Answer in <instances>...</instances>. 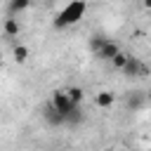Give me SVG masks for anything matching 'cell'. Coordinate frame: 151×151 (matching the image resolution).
Wrapping results in <instances>:
<instances>
[{
	"label": "cell",
	"mask_w": 151,
	"mask_h": 151,
	"mask_svg": "<svg viewBox=\"0 0 151 151\" xmlns=\"http://www.w3.org/2000/svg\"><path fill=\"white\" fill-rule=\"evenodd\" d=\"M85 9H87V2L85 0H71L57 17H54V28H66L71 24H78L83 17H85Z\"/></svg>",
	"instance_id": "obj_1"
},
{
	"label": "cell",
	"mask_w": 151,
	"mask_h": 151,
	"mask_svg": "<svg viewBox=\"0 0 151 151\" xmlns=\"http://www.w3.org/2000/svg\"><path fill=\"white\" fill-rule=\"evenodd\" d=\"M50 106H52V109L64 118V116H66L73 106H78V104H73V101L68 99L66 90H54V92H52V97H50Z\"/></svg>",
	"instance_id": "obj_2"
},
{
	"label": "cell",
	"mask_w": 151,
	"mask_h": 151,
	"mask_svg": "<svg viewBox=\"0 0 151 151\" xmlns=\"http://www.w3.org/2000/svg\"><path fill=\"white\" fill-rule=\"evenodd\" d=\"M120 52V47H118V42H113V40H104V45L99 47V52H97V57L101 59V61H111V57H116Z\"/></svg>",
	"instance_id": "obj_3"
},
{
	"label": "cell",
	"mask_w": 151,
	"mask_h": 151,
	"mask_svg": "<svg viewBox=\"0 0 151 151\" xmlns=\"http://www.w3.org/2000/svg\"><path fill=\"white\" fill-rule=\"evenodd\" d=\"M42 118H45V123H47V125H52V127H61V125H64V118H61V116L50 106V101H47V104H45V109H42Z\"/></svg>",
	"instance_id": "obj_4"
},
{
	"label": "cell",
	"mask_w": 151,
	"mask_h": 151,
	"mask_svg": "<svg viewBox=\"0 0 151 151\" xmlns=\"http://www.w3.org/2000/svg\"><path fill=\"white\" fill-rule=\"evenodd\" d=\"M94 104H97L99 109H111V106L116 104V94L109 92V90H101V92L94 94Z\"/></svg>",
	"instance_id": "obj_5"
},
{
	"label": "cell",
	"mask_w": 151,
	"mask_h": 151,
	"mask_svg": "<svg viewBox=\"0 0 151 151\" xmlns=\"http://www.w3.org/2000/svg\"><path fill=\"white\" fill-rule=\"evenodd\" d=\"M139 68H142V61L137 59V57H127V61H125V66L120 68L125 76H130V78H134V76H139Z\"/></svg>",
	"instance_id": "obj_6"
},
{
	"label": "cell",
	"mask_w": 151,
	"mask_h": 151,
	"mask_svg": "<svg viewBox=\"0 0 151 151\" xmlns=\"http://www.w3.org/2000/svg\"><path fill=\"white\" fill-rule=\"evenodd\" d=\"M2 31H5V35H9V38H14V35H19L21 33V24H19V19H5V24H2Z\"/></svg>",
	"instance_id": "obj_7"
},
{
	"label": "cell",
	"mask_w": 151,
	"mask_h": 151,
	"mask_svg": "<svg viewBox=\"0 0 151 151\" xmlns=\"http://www.w3.org/2000/svg\"><path fill=\"white\" fill-rule=\"evenodd\" d=\"M66 94H68V99H71L73 104H80V101H83V97H85L83 87H68V90H66Z\"/></svg>",
	"instance_id": "obj_8"
},
{
	"label": "cell",
	"mask_w": 151,
	"mask_h": 151,
	"mask_svg": "<svg viewBox=\"0 0 151 151\" xmlns=\"http://www.w3.org/2000/svg\"><path fill=\"white\" fill-rule=\"evenodd\" d=\"M26 59H28V47H26V45H17V47H14V61L24 64Z\"/></svg>",
	"instance_id": "obj_9"
},
{
	"label": "cell",
	"mask_w": 151,
	"mask_h": 151,
	"mask_svg": "<svg viewBox=\"0 0 151 151\" xmlns=\"http://www.w3.org/2000/svg\"><path fill=\"white\" fill-rule=\"evenodd\" d=\"M28 5H31V0H9V12H12V14H17V12L26 9Z\"/></svg>",
	"instance_id": "obj_10"
},
{
	"label": "cell",
	"mask_w": 151,
	"mask_h": 151,
	"mask_svg": "<svg viewBox=\"0 0 151 151\" xmlns=\"http://www.w3.org/2000/svg\"><path fill=\"white\" fill-rule=\"evenodd\" d=\"M127 57H130V54H125V52H118L116 57H111V64H113V68H118V71H120V68L125 66Z\"/></svg>",
	"instance_id": "obj_11"
},
{
	"label": "cell",
	"mask_w": 151,
	"mask_h": 151,
	"mask_svg": "<svg viewBox=\"0 0 151 151\" xmlns=\"http://www.w3.org/2000/svg\"><path fill=\"white\" fill-rule=\"evenodd\" d=\"M104 40H106V38H101V35H94V38L90 40V50H92V52L97 54V52H99V47L104 45Z\"/></svg>",
	"instance_id": "obj_12"
},
{
	"label": "cell",
	"mask_w": 151,
	"mask_h": 151,
	"mask_svg": "<svg viewBox=\"0 0 151 151\" xmlns=\"http://www.w3.org/2000/svg\"><path fill=\"white\" fill-rule=\"evenodd\" d=\"M116 151H130V149H116Z\"/></svg>",
	"instance_id": "obj_13"
}]
</instances>
